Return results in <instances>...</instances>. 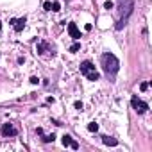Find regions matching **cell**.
<instances>
[{"label": "cell", "mask_w": 152, "mask_h": 152, "mask_svg": "<svg viewBox=\"0 0 152 152\" xmlns=\"http://www.w3.org/2000/svg\"><path fill=\"white\" fill-rule=\"evenodd\" d=\"M116 2H118V7H116V16H115V29L122 31L127 25L134 11V0H116Z\"/></svg>", "instance_id": "cell-1"}, {"label": "cell", "mask_w": 152, "mask_h": 152, "mask_svg": "<svg viewBox=\"0 0 152 152\" xmlns=\"http://www.w3.org/2000/svg\"><path fill=\"white\" fill-rule=\"evenodd\" d=\"M100 64H102L104 73L107 75L109 79H113L115 75L118 73V70H120V61H118V57H116L115 54H111V52H104V54L100 56Z\"/></svg>", "instance_id": "cell-2"}, {"label": "cell", "mask_w": 152, "mask_h": 152, "mask_svg": "<svg viewBox=\"0 0 152 152\" xmlns=\"http://www.w3.org/2000/svg\"><path fill=\"white\" fill-rule=\"evenodd\" d=\"M81 73L86 75V79H88V81H93V83L100 79V73L95 70V64H93L91 61H83V63H81Z\"/></svg>", "instance_id": "cell-3"}, {"label": "cell", "mask_w": 152, "mask_h": 152, "mask_svg": "<svg viewBox=\"0 0 152 152\" xmlns=\"http://www.w3.org/2000/svg\"><path fill=\"white\" fill-rule=\"evenodd\" d=\"M131 106H132V109H134L138 115H143V113H147V109H148V104L143 102L141 99H138V95H132V99H131Z\"/></svg>", "instance_id": "cell-4"}, {"label": "cell", "mask_w": 152, "mask_h": 152, "mask_svg": "<svg viewBox=\"0 0 152 152\" xmlns=\"http://www.w3.org/2000/svg\"><path fill=\"white\" fill-rule=\"evenodd\" d=\"M0 132H2V136H4V138H13V136H18V129H16L13 124H9V122L2 125Z\"/></svg>", "instance_id": "cell-5"}, {"label": "cell", "mask_w": 152, "mask_h": 152, "mask_svg": "<svg viewBox=\"0 0 152 152\" xmlns=\"http://www.w3.org/2000/svg\"><path fill=\"white\" fill-rule=\"evenodd\" d=\"M36 52H38L39 56H43L45 52H50V56H52V57L56 56V50H54V47H52L48 41H39V43H38V47H36Z\"/></svg>", "instance_id": "cell-6"}, {"label": "cell", "mask_w": 152, "mask_h": 152, "mask_svg": "<svg viewBox=\"0 0 152 152\" xmlns=\"http://www.w3.org/2000/svg\"><path fill=\"white\" fill-rule=\"evenodd\" d=\"M61 141H63V145H64V147H72L73 150H79V143L75 141L70 134H64V136L61 138Z\"/></svg>", "instance_id": "cell-7"}, {"label": "cell", "mask_w": 152, "mask_h": 152, "mask_svg": "<svg viewBox=\"0 0 152 152\" xmlns=\"http://www.w3.org/2000/svg\"><path fill=\"white\" fill-rule=\"evenodd\" d=\"M25 23H27V18H25V16H23V18H13V20H11V25L15 27L16 32H22L23 27H25Z\"/></svg>", "instance_id": "cell-8"}, {"label": "cell", "mask_w": 152, "mask_h": 152, "mask_svg": "<svg viewBox=\"0 0 152 152\" xmlns=\"http://www.w3.org/2000/svg\"><path fill=\"white\" fill-rule=\"evenodd\" d=\"M68 34H70L75 41H77V39L81 38V31L77 29V25H75L73 22H70V23H68Z\"/></svg>", "instance_id": "cell-9"}, {"label": "cell", "mask_w": 152, "mask_h": 152, "mask_svg": "<svg viewBox=\"0 0 152 152\" xmlns=\"http://www.w3.org/2000/svg\"><path fill=\"white\" fill-rule=\"evenodd\" d=\"M36 134H38V136H41V141H43V143H50V141H54V140H56V134H45L41 127H38V129H36Z\"/></svg>", "instance_id": "cell-10"}, {"label": "cell", "mask_w": 152, "mask_h": 152, "mask_svg": "<svg viewBox=\"0 0 152 152\" xmlns=\"http://www.w3.org/2000/svg\"><path fill=\"white\" fill-rule=\"evenodd\" d=\"M102 143L107 145V147H116L118 145V140L116 138H111V136H102Z\"/></svg>", "instance_id": "cell-11"}, {"label": "cell", "mask_w": 152, "mask_h": 152, "mask_svg": "<svg viewBox=\"0 0 152 152\" xmlns=\"http://www.w3.org/2000/svg\"><path fill=\"white\" fill-rule=\"evenodd\" d=\"M88 131H90V132H97V131H99V124L90 122V124H88Z\"/></svg>", "instance_id": "cell-12"}, {"label": "cell", "mask_w": 152, "mask_h": 152, "mask_svg": "<svg viewBox=\"0 0 152 152\" xmlns=\"http://www.w3.org/2000/svg\"><path fill=\"white\" fill-rule=\"evenodd\" d=\"M68 50H70L72 54H75V52H77V50H81V43H77V41H75V43H73V45H72V47H70Z\"/></svg>", "instance_id": "cell-13"}, {"label": "cell", "mask_w": 152, "mask_h": 152, "mask_svg": "<svg viewBox=\"0 0 152 152\" xmlns=\"http://www.w3.org/2000/svg\"><path fill=\"white\" fill-rule=\"evenodd\" d=\"M50 11H61V4H59V2H52Z\"/></svg>", "instance_id": "cell-14"}, {"label": "cell", "mask_w": 152, "mask_h": 152, "mask_svg": "<svg viewBox=\"0 0 152 152\" xmlns=\"http://www.w3.org/2000/svg\"><path fill=\"white\" fill-rule=\"evenodd\" d=\"M113 7H115V4L111 2V0H107V2L104 4V9H107V11H109V9H113Z\"/></svg>", "instance_id": "cell-15"}, {"label": "cell", "mask_w": 152, "mask_h": 152, "mask_svg": "<svg viewBox=\"0 0 152 152\" xmlns=\"http://www.w3.org/2000/svg\"><path fill=\"white\" fill-rule=\"evenodd\" d=\"M73 107H75V109H77V111H83V102H79V100H77V102H75V104H73Z\"/></svg>", "instance_id": "cell-16"}, {"label": "cell", "mask_w": 152, "mask_h": 152, "mask_svg": "<svg viewBox=\"0 0 152 152\" xmlns=\"http://www.w3.org/2000/svg\"><path fill=\"white\" fill-rule=\"evenodd\" d=\"M50 7H52V2H45V4H43V9H45V11H50Z\"/></svg>", "instance_id": "cell-17"}, {"label": "cell", "mask_w": 152, "mask_h": 152, "mask_svg": "<svg viewBox=\"0 0 152 152\" xmlns=\"http://www.w3.org/2000/svg\"><path fill=\"white\" fill-rule=\"evenodd\" d=\"M147 88H148V83H141V84H140V90H141V91H145Z\"/></svg>", "instance_id": "cell-18"}, {"label": "cell", "mask_w": 152, "mask_h": 152, "mask_svg": "<svg viewBox=\"0 0 152 152\" xmlns=\"http://www.w3.org/2000/svg\"><path fill=\"white\" fill-rule=\"evenodd\" d=\"M29 81H31V84H38V83H39V79H38V77H31Z\"/></svg>", "instance_id": "cell-19"}, {"label": "cell", "mask_w": 152, "mask_h": 152, "mask_svg": "<svg viewBox=\"0 0 152 152\" xmlns=\"http://www.w3.org/2000/svg\"><path fill=\"white\" fill-rule=\"evenodd\" d=\"M0 31H2V23H0Z\"/></svg>", "instance_id": "cell-20"}]
</instances>
